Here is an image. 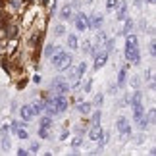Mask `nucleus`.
<instances>
[{
  "mask_svg": "<svg viewBox=\"0 0 156 156\" xmlns=\"http://www.w3.org/2000/svg\"><path fill=\"white\" fill-rule=\"evenodd\" d=\"M147 2H148V4H152V2H154V0H147Z\"/></svg>",
  "mask_w": 156,
  "mask_h": 156,
  "instance_id": "obj_43",
  "label": "nucleus"
},
{
  "mask_svg": "<svg viewBox=\"0 0 156 156\" xmlns=\"http://www.w3.org/2000/svg\"><path fill=\"white\" fill-rule=\"evenodd\" d=\"M2 151H10V139L6 135H2Z\"/></svg>",
  "mask_w": 156,
  "mask_h": 156,
  "instance_id": "obj_30",
  "label": "nucleus"
},
{
  "mask_svg": "<svg viewBox=\"0 0 156 156\" xmlns=\"http://www.w3.org/2000/svg\"><path fill=\"white\" fill-rule=\"evenodd\" d=\"M16 154H17V156H27L29 152L25 151V148H17V152H16Z\"/></svg>",
  "mask_w": 156,
  "mask_h": 156,
  "instance_id": "obj_37",
  "label": "nucleus"
},
{
  "mask_svg": "<svg viewBox=\"0 0 156 156\" xmlns=\"http://www.w3.org/2000/svg\"><path fill=\"white\" fill-rule=\"evenodd\" d=\"M151 54H152V56L156 54V46H154V43H151Z\"/></svg>",
  "mask_w": 156,
  "mask_h": 156,
  "instance_id": "obj_42",
  "label": "nucleus"
},
{
  "mask_svg": "<svg viewBox=\"0 0 156 156\" xmlns=\"http://www.w3.org/2000/svg\"><path fill=\"white\" fill-rule=\"evenodd\" d=\"M102 137H104L102 127H100V125H93L91 131H89V139H91V141H100Z\"/></svg>",
  "mask_w": 156,
  "mask_h": 156,
  "instance_id": "obj_8",
  "label": "nucleus"
},
{
  "mask_svg": "<svg viewBox=\"0 0 156 156\" xmlns=\"http://www.w3.org/2000/svg\"><path fill=\"white\" fill-rule=\"evenodd\" d=\"M118 16H116V20L118 21H123L125 20V17H127V4H125V2H119V6H118Z\"/></svg>",
  "mask_w": 156,
  "mask_h": 156,
  "instance_id": "obj_13",
  "label": "nucleus"
},
{
  "mask_svg": "<svg viewBox=\"0 0 156 156\" xmlns=\"http://www.w3.org/2000/svg\"><path fill=\"white\" fill-rule=\"evenodd\" d=\"M141 100H143V93H141V91H135V93H133V97H131V106L141 104Z\"/></svg>",
  "mask_w": 156,
  "mask_h": 156,
  "instance_id": "obj_19",
  "label": "nucleus"
},
{
  "mask_svg": "<svg viewBox=\"0 0 156 156\" xmlns=\"http://www.w3.org/2000/svg\"><path fill=\"white\" fill-rule=\"evenodd\" d=\"M39 151V143H33L31 145V152H37Z\"/></svg>",
  "mask_w": 156,
  "mask_h": 156,
  "instance_id": "obj_40",
  "label": "nucleus"
},
{
  "mask_svg": "<svg viewBox=\"0 0 156 156\" xmlns=\"http://www.w3.org/2000/svg\"><path fill=\"white\" fill-rule=\"evenodd\" d=\"M127 68H129V66H123L122 71L118 73V83H116L118 89H122V87L125 85V81H127Z\"/></svg>",
  "mask_w": 156,
  "mask_h": 156,
  "instance_id": "obj_11",
  "label": "nucleus"
},
{
  "mask_svg": "<svg viewBox=\"0 0 156 156\" xmlns=\"http://www.w3.org/2000/svg\"><path fill=\"white\" fill-rule=\"evenodd\" d=\"M119 6V0H106V8L108 10H116Z\"/></svg>",
  "mask_w": 156,
  "mask_h": 156,
  "instance_id": "obj_26",
  "label": "nucleus"
},
{
  "mask_svg": "<svg viewBox=\"0 0 156 156\" xmlns=\"http://www.w3.org/2000/svg\"><path fill=\"white\" fill-rule=\"evenodd\" d=\"M52 125V119H50V116H46V118H43L41 119V127H50Z\"/></svg>",
  "mask_w": 156,
  "mask_h": 156,
  "instance_id": "obj_29",
  "label": "nucleus"
},
{
  "mask_svg": "<svg viewBox=\"0 0 156 156\" xmlns=\"http://www.w3.org/2000/svg\"><path fill=\"white\" fill-rule=\"evenodd\" d=\"M102 16L100 14H94V16H91L89 17V29H98L100 25H102Z\"/></svg>",
  "mask_w": 156,
  "mask_h": 156,
  "instance_id": "obj_9",
  "label": "nucleus"
},
{
  "mask_svg": "<svg viewBox=\"0 0 156 156\" xmlns=\"http://www.w3.org/2000/svg\"><path fill=\"white\" fill-rule=\"evenodd\" d=\"M125 25H123V29H122V35H127V33H131V29H133V21L129 20V17H125Z\"/></svg>",
  "mask_w": 156,
  "mask_h": 156,
  "instance_id": "obj_17",
  "label": "nucleus"
},
{
  "mask_svg": "<svg viewBox=\"0 0 156 156\" xmlns=\"http://www.w3.org/2000/svg\"><path fill=\"white\" fill-rule=\"evenodd\" d=\"M100 118H102V114H100V108H97V112H94L93 118H91V123H93V125H100Z\"/></svg>",
  "mask_w": 156,
  "mask_h": 156,
  "instance_id": "obj_20",
  "label": "nucleus"
},
{
  "mask_svg": "<svg viewBox=\"0 0 156 156\" xmlns=\"http://www.w3.org/2000/svg\"><path fill=\"white\" fill-rule=\"evenodd\" d=\"M54 108H56V114H62L68 110V100H66L64 94H56L54 97Z\"/></svg>",
  "mask_w": 156,
  "mask_h": 156,
  "instance_id": "obj_5",
  "label": "nucleus"
},
{
  "mask_svg": "<svg viewBox=\"0 0 156 156\" xmlns=\"http://www.w3.org/2000/svg\"><path fill=\"white\" fill-rule=\"evenodd\" d=\"M54 2H56V0H54Z\"/></svg>",
  "mask_w": 156,
  "mask_h": 156,
  "instance_id": "obj_44",
  "label": "nucleus"
},
{
  "mask_svg": "<svg viewBox=\"0 0 156 156\" xmlns=\"http://www.w3.org/2000/svg\"><path fill=\"white\" fill-rule=\"evenodd\" d=\"M143 116H145V106H143V104H135L133 106V119L137 122V119H141Z\"/></svg>",
  "mask_w": 156,
  "mask_h": 156,
  "instance_id": "obj_14",
  "label": "nucleus"
},
{
  "mask_svg": "<svg viewBox=\"0 0 156 156\" xmlns=\"http://www.w3.org/2000/svg\"><path fill=\"white\" fill-rule=\"evenodd\" d=\"M39 137H43V139H48V127H39Z\"/></svg>",
  "mask_w": 156,
  "mask_h": 156,
  "instance_id": "obj_31",
  "label": "nucleus"
},
{
  "mask_svg": "<svg viewBox=\"0 0 156 156\" xmlns=\"http://www.w3.org/2000/svg\"><path fill=\"white\" fill-rule=\"evenodd\" d=\"M14 133H16V137H17V139H27V137H29V133H27L25 129H21V127H17V129L14 131Z\"/></svg>",
  "mask_w": 156,
  "mask_h": 156,
  "instance_id": "obj_24",
  "label": "nucleus"
},
{
  "mask_svg": "<svg viewBox=\"0 0 156 156\" xmlns=\"http://www.w3.org/2000/svg\"><path fill=\"white\" fill-rule=\"evenodd\" d=\"M31 110H33V116H37V114L44 112V100H39V102L31 104Z\"/></svg>",
  "mask_w": 156,
  "mask_h": 156,
  "instance_id": "obj_16",
  "label": "nucleus"
},
{
  "mask_svg": "<svg viewBox=\"0 0 156 156\" xmlns=\"http://www.w3.org/2000/svg\"><path fill=\"white\" fill-rule=\"evenodd\" d=\"M97 43H98L97 46H100V44L106 43V33H104V31H98V33H97Z\"/></svg>",
  "mask_w": 156,
  "mask_h": 156,
  "instance_id": "obj_25",
  "label": "nucleus"
},
{
  "mask_svg": "<svg viewBox=\"0 0 156 156\" xmlns=\"http://www.w3.org/2000/svg\"><path fill=\"white\" fill-rule=\"evenodd\" d=\"M50 62H52V66L58 71H66V69L71 68V64H73V56H71L69 52H64L62 48H60L56 54L50 56Z\"/></svg>",
  "mask_w": 156,
  "mask_h": 156,
  "instance_id": "obj_1",
  "label": "nucleus"
},
{
  "mask_svg": "<svg viewBox=\"0 0 156 156\" xmlns=\"http://www.w3.org/2000/svg\"><path fill=\"white\" fill-rule=\"evenodd\" d=\"M20 116H21V119L23 122H31V118H33V110H31V106H21L20 108Z\"/></svg>",
  "mask_w": 156,
  "mask_h": 156,
  "instance_id": "obj_10",
  "label": "nucleus"
},
{
  "mask_svg": "<svg viewBox=\"0 0 156 156\" xmlns=\"http://www.w3.org/2000/svg\"><path fill=\"white\" fill-rule=\"evenodd\" d=\"M64 33H66V27L64 25H56V27H54V35H56V37H62Z\"/></svg>",
  "mask_w": 156,
  "mask_h": 156,
  "instance_id": "obj_28",
  "label": "nucleus"
},
{
  "mask_svg": "<svg viewBox=\"0 0 156 156\" xmlns=\"http://www.w3.org/2000/svg\"><path fill=\"white\" fill-rule=\"evenodd\" d=\"M108 93H110V94H116L118 93V85H110V87H108Z\"/></svg>",
  "mask_w": 156,
  "mask_h": 156,
  "instance_id": "obj_34",
  "label": "nucleus"
},
{
  "mask_svg": "<svg viewBox=\"0 0 156 156\" xmlns=\"http://www.w3.org/2000/svg\"><path fill=\"white\" fill-rule=\"evenodd\" d=\"M108 62V50H100L94 54V69H100V68H104Z\"/></svg>",
  "mask_w": 156,
  "mask_h": 156,
  "instance_id": "obj_6",
  "label": "nucleus"
},
{
  "mask_svg": "<svg viewBox=\"0 0 156 156\" xmlns=\"http://www.w3.org/2000/svg\"><path fill=\"white\" fill-rule=\"evenodd\" d=\"M131 85L137 89V87H139V79H137V77H133V79H131Z\"/></svg>",
  "mask_w": 156,
  "mask_h": 156,
  "instance_id": "obj_39",
  "label": "nucleus"
},
{
  "mask_svg": "<svg viewBox=\"0 0 156 156\" xmlns=\"http://www.w3.org/2000/svg\"><path fill=\"white\" fill-rule=\"evenodd\" d=\"M116 129L122 133V137L125 139V137H129L131 135V125H129V122L125 118H119L118 122H116Z\"/></svg>",
  "mask_w": 156,
  "mask_h": 156,
  "instance_id": "obj_4",
  "label": "nucleus"
},
{
  "mask_svg": "<svg viewBox=\"0 0 156 156\" xmlns=\"http://www.w3.org/2000/svg\"><path fill=\"white\" fill-rule=\"evenodd\" d=\"M33 81H35V83H41V81H43V77H41V75H35Z\"/></svg>",
  "mask_w": 156,
  "mask_h": 156,
  "instance_id": "obj_41",
  "label": "nucleus"
},
{
  "mask_svg": "<svg viewBox=\"0 0 156 156\" xmlns=\"http://www.w3.org/2000/svg\"><path fill=\"white\" fill-rule=\"evenodd\" d=\"M85 71H87V64H85V62H81V64L77 66L75 69H71V71H69L68 83H69V87H71V89H73V87H77V83L81 81V77L85 75Z\"/></svg>",
  "mask_w": 156,
  "mask_h": 156,
  "instance_id": "obj_2",
  "label": "nucleus"
},
{
  "mask_svg": "<svg viewBox=\"0 0 156 156\" xmlns=\"http://www.w3.org/2000/svg\"><path fill=\"white\" fill-rule=\"evenodd\" d=\"M125 58L129 60V64L139 66L141 64V52H139V44H125Z\"/></svg>",
  "mask_w": 156,
  "mask_h": 156,
  "instance_id": "obj_3",
  "label": "nucleus"
},
{
  "mask_svg": "<svg viewBox=\"0 0 156 156\" xmlns=\"http://www.w3.org/2000/svg\"><path fill=\"white\" fill-rule=\"evenodd\" d=\"M83 52L85 54H93V50H94V46H93V43H89V41H85V43H83Z\"/></svg>",
  "mask_w": 156,
  "mask_h": 156,
  "instance_id": "obj_22",
  "label": "nucleus"
},
{
  "mask_svg": "<svg viewBox=\"0 0 156 156\" xmlns=\"http://www.w3.org/2000/svg\"><path fill=\"white\" fill-rule=\"evenodd\" d=\"M17 127H21V122H12V127H10V129H12V131H16Z\"/></svg>",
  "mask_w": 156,
  "mask_h": 156,
  "instance_id": "obj_36",
  "label": "nucleus"
},
{
  "mask_svg": "<svg viewBox=\"0 0 156 156\" xmlns=\"http://www.w3.org/2000/svg\"><path fill=\"white\" fill-rule=\"evenodd\" d=\"M75 27H77V31H87L89 29V16L87 14H77Z\"/></svg>",
  "mask_w": 156,
  "mask_h": 156,
  "instance_id": "obj_7",
  "label": "nucleus"
},
{
  "mask_svg": "<svg viewBox=\"0 0 156 156\" xmlns=\"http://www.w3.org/2000/svg\"><path fill=\"white\" fill-rule=\"evenodd\" d=\"M68 137H69V133H68V131H62V135H60V139H62V141H66Z\"/></svg>",
  "mask_w": 156,
  "mask_h": 156,
  "instance_id": "obj_38",
  "label": "nucleus"
},
{
  "mask_svg": "<svg viewBox=\"0 0 156 156\" xmlns=\"http://www.w3.org/2000/svg\"><path fill=\"white\" fill-rule=\"evenodd\" d=\"M91 87H93V81H91V79H87V81H85V85H83V93H89V91H91Z\"/></svg>",
  "mask_w": 156,
  "mask_h": 156,
  "instance_id": "obj_33",
  "label": "nucleus"
},
{
  "mask_svg": "<svg viewBox=\"0 0 156 156\" xmlns=\"http://www.w3.org/2000/svg\"><path fill=\"white\" fill-rule=\"evenodd\" d=\"M137 122H139V127H141V129H147L148 125H151V122L147 119V116H143L141 119H137Z\"/></svg>",
  "mask_w": 156,
  "mask_h": 156,
  "instance_id": "obj_27",
  "label": "nucleus"
},
{
  "mask_svg": "<svg viewBox=\"0 0 156 156\" xmlns=\"http://www.w3.org/2000/svg\"><path fill=\"white\" fill-rule=\"evenodd\" d=\"M102 102H104V94H97V97H94V100L91 102V106L100 108V106H102Z\"/></svg>",
  "mask_w": 156,
  "mask_h": 156,
  "instance_id": "obj_21",
  "label": "nucleus"
},
{
  "mask_svg": "<svg viewBox=\"0 0 156 156\" xmlns=\"http://www.w3.org/2000/svg\"><path fill=\"white\" fill-rule=\"evenodd\" d=\"M71 145H73V148H77V147H81V145H83V137H75V139L71 141Z\"/></svg>",
  "mask_w": 156,
  "mask_h": 156,
  "instance_id": "obj_32",
  "label": "nucleus"
},
{
  "mask_svg": "<svg viewBox=\"0 0 156 156\" xmlns=\"http://www.w3.org/2000/svg\"><path fill=\"white\" fill-rule=\"evenodd\" d=\"M68 46H69L71 50H75L77 46H79V43H77V37H75V35H68Z\"/></svg>",
  "mask_w": 156,
  "mask_h": 156,
  "instance_id": "obj_18",
  "label": "nucleus"
},
{
  "mask_svg": "<svg viewBox=\"0 0 156 156\" xmlns=\"http://www.w3.org/2000/svg\"><path fill=\"white\" fill-rule=\"evenodd\" d=\"M60 50V46H54V44H48V46H46V50H44V54H46V56H52V54H56Z\"/></svg>",
  "mask_w": 156,
  "mask_h": 156,
  "instance_id": "obj_23",
  "label": "nucleus"
},
{
  "mask_svg": "<svg viewBox=\"0 0 156 156\" xmlns=\"http://www.w3.org/2000/svg\"><path fill=\"white\" fill-rule=\"evenodd\" d=\"M91 110H93V106H91V102H79L77 104V112H81V114H91Z\"/></svg>",
  "mask_w": 156,
  "mask_h": 156,
  "instance_id": "obj_15",
  "label": "nucleus"
},
{
  "mask_svg": "<svg viewBox=\"0 0 156 156\" xmlns=\"http://www.w3.org/2000/svg\"><path fill=\"white\" fill-rule=\"evenodd\" d=\"M71 16H73V6L66 4L64 8L60 10V17H62V20H71Z\"/></svg>",
  "mask_w": 156,
  "mask_h": 156,
  "instance_id": "obj_12",
  "label": "nucleus"
},
{
  "mask_svg": "<svg viewBox=\"0 0 156 156\" xmlns=\"http://www.w3.org/2000/svg\"><path fill=\"white\" fill-rule=\"evenodd\" d=\"M8 131H10L8 125H0V133H2V135H8Z\"/></svg>",
  "mask_w": 156,
  "mask_h": 156,
  "instance_id": "obj_35",
  "label": "nucleus"
}]
</instances>
